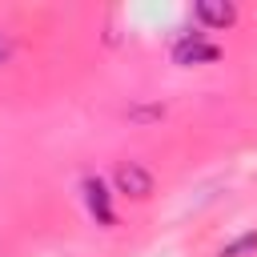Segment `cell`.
Masks as SVG:
<instances>
[{"mask_svg":"<svg viewBox=\"0 0 257 257\" xmlns=\"http://www.w3.org/2000/svg\"><path fill=\"white\" fill-rule=\"evenodd\" d=\"M221 52H217V44H205L201 36H185L177 48H173V60L177 64H209V60H217Z\"/></svg>","mask_w":257,"mask_h":257,"instance_id":"2","label":"cell"},{"mask_svg":"<svg viewBox=\"0 0 257 257\" xmlns=\"http://www.w3.org/2000/svg\"><path fill=\"white\" fill-rule=\"evenodd\" d=\"M245 253H257V233H245V237H237L233 245H225L217 257H245Z\"/></svg>","mask_w":257,"mask_h":257,"instance_id":"5","label":"cell"},{"mask_svg":"<svg viewBox=\"0 0 257 257\" xmlns=\"http://www.w3.org/2000/svg\"><path fill=\"white\" fill-rule=\"evenodd\" d=\"M84 201H88V209H92V217L100 225H112V205H108V189H104L100 177H88L84 181Z\"/></svg>","mask_w":257,"mask_h":257,"instance_id":"4","label":"cell"},{"mask_svg":"<svg viewBox=\"0 0 257 257\" xmlns=\"http://www.w3.org/2000/svg\"><path fill=\"white\" fill-rule=\"evenodd\" d=\"M116 189L128 193V197H149V193H153V173H149L145 165H137V161L116 165Z\"/></svg>","mask_w":257,"mask_h":257,"instance_id":"1","label":"cell"},{"mask_svg":"<svg viewBox=\"0 0 257 257\" xmlns=\"http://www.w3.org/2000/svg\"><path fill=\"white\" fill-rule=\"evenodd\" d=\"M8 52H12V44H8V36H4V32H0V64H4V60H8Z\"/></svg>","mask_w":257,"mask_h":257,"instance_id":"6","label":"cell"},{"mask_svg":"<svg viewBox=\"0 0 257 257\" xmlns=\"http://www.w3.org/2000/svg\"><path fill=\"white\" fill-rule=\"evenodd\" d=\"M197 20L209 28H229L237 20V8L229 0H197Z\"/></svg>","mask_w":257,"mask_h":257,"instance_id":"3","label":"cell"}]
</instances>
